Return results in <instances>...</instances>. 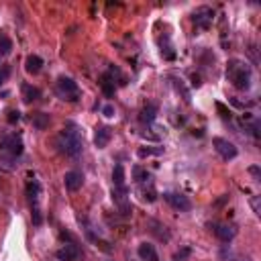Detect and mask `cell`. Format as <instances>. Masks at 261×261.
<instances>
[{
    "label": "cell",
    "instance_id": "obj_22",
    "mask_svg": "<svg viewBox=\"0 0 261 261\" xmlns=\"http://www.w3.org/2000/svg\"><path fill=\"white\" fill-rule=\"evenodd\" d=\"M11 51H13V41L8 37L0 35V55H11Z\"/></svg>",
    "mask_w": 261,
    "mask_h": 261
},
{
    "label": "cell",
    "instance_id": "obj_17",
    "mask_svg": "<svg viewBox=\"0 0 261 261\" xmlns=\"http://www.w3.org/2000/svg\"><path fill=\"white\" fill-rule=\"evenodd\" d=\"M23 100L25 102H35L41 98V90L37 86H31V84H23Z\"/></svg>",
    "mask_w": 261,
    "mask_h": 261
},
{
    "label": "cell",
    "instance_id": "obj_8",
    "mask_svg": "<svg viewBox=\"0 0 261 261\" xmlns=\"http://www.w3.org/2000/svg\"><path fill=\"white\" fill-rule=\"evenodd\" d=\"M82 184H84V176H82V171H78V169L65 171V176H63V186H65V190H70V192H78V190L82 188Z\"/></svg>",
    "mask_w": 261,
    "mask_h": 261
},
{
    "label": "cell",
    "instance_id": "obj_24",
    "mask_svg": "<svg viewBox=\"0 0 261 261\" xmlns=\"http://www.w3.org/2000/svg\"><path fill=\"white\" fill-rule=\"evenodd\" d=\"M102 114H104L106 119H112L114 114H117V110H114L112 104H104V106H102Z\"/></svg>",
    "mask_w": 261,
    "mask_h": 261
},
{
    "label": "cell",
    "instance_id": "obj_13",
    "mask_svg": "<svg viewBox=\"0 0 261 261\" xmlns=\"http://www.w3.org/2000/svg\"><path fill=\"white\" fill-rule=\"evenodd\" d=\"M39 190H41V186H39V182H37V180H31L27 184V196H29V202H31L33 210L39 208V206H37V200H39Z\"/></svg>",
    "mask_w": 261,
    "mask_h": 261
},
{
    "label": "cell",
    "instance_id": "obj_21",
    "mask_svg": "<svg viewBox=\"0 0 261 261\" xmlns=\"http://www.w3.org/2000/svg\"><path fill=\"white\" fill-rule=\"evenodd\" d=\"M133 180H135V182H139V184H143V182H149L151 176H149V173L145 171L141 166H135V168H133Z\"/></svg>",
    "mask_w": 261,
    "mask_h": 261
},
{
    "label": "cell",
    "instance_id": "obj_2",
    "mask_svg": "<svg viewBox=\"0 0 261 261\" xmlns=\"http://www.w3.org/2000/svg\"><path fill=\"white\" fill-rule=\"evenodd\" d=\"M227 78L230 80V84H233L237 90H249L251 88V70H249L247 63L239 61V60L229 61Z\"/></svg>",
    "mask_w": 261,
    "mask_h": 261
},
{
    "label": "cell",
    "instance_id": "obj_7",
    "mask_svg": "<svg viewBox=\"0 0 261 261\" xmlns=\"http://www.w3.org/2000/svg\"><path fill=\"white\" fill-rule=\"evenodd\" d=\"M212 18H215V11H212L210 6H200L198 11L192 15V21H194V25L200 29H208L212 25Z\"/></svg>",
    "mask_w": 261,
    "mask_h": 261
},
{
    "label": "cell",
    "instance_id": "obj_12",
    "mask_svg": "<svg viewBox=\"0 0 261 261\" xmlns=\"http://www.w3.org/2000/svg\"><path fill=\"white\" fill-rule=\"evenodd\" d=\"M215 233H216V237L222 241V243H230V241L235 239L237 230H235V227H230V225H216Z\"/></svg>",
    "mask_w": 261,
    "mask_h": 261
},
{
    "label": "cell",
    "instance_id": "obj_23",
    "mask_svg": "<svg viewBox=\"0 0 261 261\" xmlns=\"http://www.w3.org/2000/svg\"><path fill=\"white\" fill-rule=\"evenodd\" d=\"M163 147H147V149H139L137 155L139 157H149V155H161Z\"/></svg>",
    "mask_w": 261,
    "mask_h": 261
},
{
    "label": "cell",
    "instance_id": "obj_15",
    "mask_svg": "<svg viewBox=\"0 0 261 261\" xmlns=\"http://www.w3.org/2000/svg\"><path fill=\"white\" fill-rule=\"evenodd\" d=\"M41 67H43V60L39 55H29L27 60H25V70L29 72V74H33V76H37L41 72Z\"/></svg>",
    "mask_w": 261,
    "mask_h": 261
},
{
    "label": "cell",
    "instance_id": "obj_6",
    "mask_svg": "<svg viewBox=\"0 0 261 261\" xmlns=\"http://www.w3.org/2000/svg\"><path fill=\"white\" fill-rule=\"evenodd\" d=\"M163 198L168 200V204L171 208H176L180 212H188L192 208V202L188 200V196L180 194V192H168V194H163Z\"/></svg>",
    "mask_w": 261,
    "mask_h": 261
},
{
    "label": "cell",
    "instance_id": "obj_3",
    "mask_svg": "<svg viewBox=\"0 0 261 261\" xmlns=\"http://www.w3.org/2000/svg\"><path fill=\"white\" fill-rule=\"evenodd\" d=\"M55 92H57V96H60L61 100H67V102H78L80 96H82L80 86L76 84L72 78H67V76H61V78L57 80Z\"/></svg>",
    "mask_w": 261,
    "mask_h": 261
},
{
    "label": "cell",
    "instance_id": "obj_14",
    "mask_svg": "<svg viewBox=\"0 0 261 261\" xmlns=\"http://www.w3.org/2000/svg\"><path fill=\"white\" fill-rule=\"evenodd\" d=\"M137 253H139V257L143 261H157V251L151 243H141L139 249H137Z\"/></svg>",
    "mask_w": 261,
    "mask_h": 261
},
{
    "label": "cell",
    "instance_id": "obj_19",
    "mask_svg": "<svg viewBox=\"0 0 261 261\" xmlns=\"http://www.w3.org/2000/svg\"><path fill=\"white\" fill-rule=\"evenodd\" d=\"M112 184H114V188H124V168L121 163H117L112 169Z\"/></svg>",
    "mask_w": 261,
    "mask_h": 261
},
{
    "label": "cell",
    "instance_id": "obj_20",
    "mask_svg": "<svg viewBox=\"0 0 261 261\" xmlns=\"http://www.w3.org/2000/svg\"><path fill=\"white\" fill-rule=\"evenodd\" d=\"M100 86H102V92L108 96V98H110V96H114V90H117V86H114V80L110 78L108 74H104V76H102Z\"/></svg>",
    "mask_w": 261,
    "mask_h": 261
},
{
    "label": "cell",
    "instance_id": "obj_5",
    "mask_svg": "<svg viewBox=\"0 0 261 261\" xmlns=\"http://www.w3.org/2000/svg\"><path fill=\"white\" fill-rule=\"evenodd\" d=\"M2 149H4L13 159H16L18 155H23L25 145H23L21 135H11V137H6V139L2 141Z\"/></svg>",
    "mask_w": 261,
    "mask_h": 261
},
{
    "label": "cell",
    "instance_id": "obj_1",
    "mask_svg": "<svg viewBox=\"0 0 261 261\" xmlns=\"http://www.w3.org/2000/svg\"><path fill=\"white\" fill-rule=\"evenodd\" d=\"M55 145H57V149L67 157H78L82 153V147H84L82 135L74 124L72 127H65L63 131H60V135H57V139H55Z\"/></svg>",
    "mask_w": 261,
    "mask_h": 261
},
{
    "label": "cell",
    "instance_id": "obj_9",
    "mask_svg": "<svg viewBox=\"0 0 261 261\" xmlns=\"http://www.w3.org/2000/svg\"><path fill=\"white\" fill-rule=\"evenodd\" d=\"M112 200L119 204L123 216H129L131 215V204H129V198H127V188H114L112 190Z\"/></svg>",
    "mask_w": 261,
    "mask_h": 261
},
{
    "label": "cell",
    "instance_id": "obj_16",
    "mask_svg": "<svg viewBox=\"0 0 261 261\" xmlns=\"http://www.w3.org/2000/svg\"><path fill=\"white\" fill-rule=\"evenodd\" d=\"M157 117V106L155 104H145L143 108H141V114H139V121L145 123V124H149L153 123Z\"/></svg>",
    "mask_w": 261,
    "mask_h": 261
},
{
    "label": "cell",
    "instance_id": "obj_26",
    "mask_svg": "<svg viewBox=\"0 0 261 261\" xmlns=\"http://www.w3.org/2000/svg\"><path fill=\"white\" fill-rule=\"evenodd\" d=\"M8 76H11V67L2 65V70H0V86H2V84L8 80Z\"/></svg>",
    "mask_w": 261,
    "mask_h": 261
},
{
    "label": "cell",
    "instance_id": "obj_25",
    "mask_svg": "<svg viewBox=\"0 0 261 261\" xmlns=\"http://www.w3.org/2000/svg\"><path fill=\"white\" fill-rule=\"evenodd\" d=\"M8 123H11V124H15V123H18V121H21V112H18V110H8Z\"/></svg>",
    "mask_w": 261,
    "mask_h": 261
},
{
    "label": "cell",
    "instance_id": "obj_4",
    "mask_svg": "<svg viewBox=\"0 0 261 261\" xmlns=\"http://www.w3.org/2000/svg\"><path fill=\"white\" fill-rule=\"evenodd\" d=\"M212 145H215V149L218 155L225 159V161H230V159H235L239 155V151L233 143H230L229 139H222V137H215L212 139Z\"/></svg>",
    "mask_w": 261,
    "mask_h": 261
},
{
    "label": "cell",
    "instance_id": "obj_11",
    "mask_svg": "<svg viewBox=\"0 0 261 261\" xmlns=\"http://www.w3.org/2000/svg\"><path fill=\"white\" fill-rule=\"evenodd\" d=\"M110 137H112V131L108 127H98L96 133H94V145L98 149H104L106 145L110 143Z\"/></svg>",
    "mask_w": 261,
    "mask_h": 261
},
{
    "label": "cell",
    "instance_id": "obj_27",
    "mask_svg": "<svg viewBox=\"0 0 261 261\" xmlns=\"http://www.w3.org/2000/svg\"><path fill=\"white\" fill-rule=\"evenodd\" d=\"M249 171H251V173H253V176H255V178H259V168H255V166H253V168H249Z\"/></svg>",
    "mask_w": 261,
    "mask_h": 261
},
{
    "label": "cell",
    "instance_id": "obj_10",
    "mask_svg": "<svg viewBox=\"0 0 261 261\" xmlns=\"http://www.w3.org/2000/svg\"><path fill=\"white\" fill-rule=\"evenodd\" d=\"M55 257L60 259V261H76V259L80 257V247L74 245V243H67L61 249H57Z\"/></svg>",
    "mask_w": 261,
    "mask_h": 261
},
{
    "label": "cell",
    "instance_id": "obj_18",
    "mask_svg": "<svg viewBox=\"0 0 261 261\" xmlns=\"http://www.w3.org/2000/svg\"><path fill=\"white\" fill-rule=\"evenodd\" d=\"M31 123H33V127H35V129L45 131L47 127H49L51 117H49V114H45V112H35L33 117H31Z\"/></svg>",
    "mask_w": 261,
    "mask_h": 261
}]
</instances>
